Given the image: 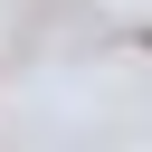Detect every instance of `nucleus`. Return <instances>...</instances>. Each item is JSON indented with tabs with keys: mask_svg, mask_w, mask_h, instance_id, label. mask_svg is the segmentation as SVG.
<instances>
[]
</instances>
